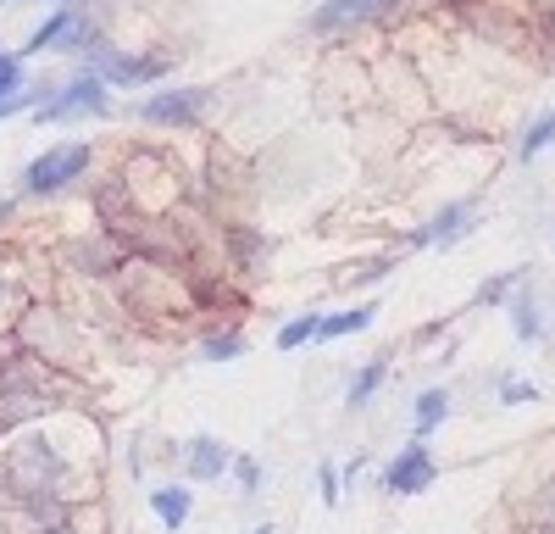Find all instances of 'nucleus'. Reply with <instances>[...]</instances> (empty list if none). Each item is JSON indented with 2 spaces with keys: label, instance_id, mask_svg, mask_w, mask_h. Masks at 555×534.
Returning a JSON list of instances; mask_svg holds the SVG:
<instances>
[{
  "label": "nucleus",
  "instance_id": "23",
  "mask_svg": "<svg viewBox=\"0 0 555 534\" xmlns=\"http://www.w3.org/2000/svg\"><path fill=\"white\" fill-rule=\"evenodd\" d=\"M528 529H555V484H544L539 501L528 507Z\"/></svg>",
  "mask_w": 555,
  "mask_h": 534
},
{
  "label": "nucleus",
  "instance_id": "24",
  "mask_svg": "<svg viewBox=\"0 0 555 534\" xmlns=\"http://www.w3.org/2000/svg\"><path fill=\"white\" fill-rule=\"evenodd\" d=\"M500 400H505V407H528V400H539V384H528V379H505V384H500Z\"/></svg>",
  "mask_w": 555,
  "mask_h": 534
},
{
  "label": "nucleus",
  "instance_id": "13",
  "mask_svg": "<svg viewBox=\"0 0 555 534\" xmlns=\"http://www.w3.org/2000/svg\"><path fill=\"white\" fill-rule=\"evenodd\" d=\"M512 329H517V340H528V345H539V340H550V329H544V301H539V290H517L512 295Z\"/></svg>",
  "mask_w": 555,
  "mask_h": 534
},
{
  "label": "nucleus",
  "instance_id": "11",
  "mask_svg": "<svg viewBox=\"0 0 555 534\" xmlns=\"http://www.w3.org/2000/svg\"><path fill=\"white\" fill-rule=\"evenodd\" d=\"M145 501H151V512H156V523L162 529H183V523H190L195 518V490L190 484H183V479H167V484H151L145 490Z\"/></svg>",
  "mask_w": 555,
  "mask_h": 534
},
{
  "label": "nucleus",
  "instance_id": "2",
  "mask_svg": "<svg viewBox=\"0 0 555 534\" xmlns=\"http://www.w3.org/2000/svg\"><path fill=\"white\" fill-rule=\"evenodd\" d=\"M12 340H17L23 356H34V363L56 368V373H73L78 368V323L67 318L62 306L28 301L17 312V323H12Z\"/></svg>",
  "mask_w": 555,
  "mask_h": 534
},
{
  "label": "nucleus",
  "instance_id": "20",
  "mask_svg": "<svg viewBox=\"0 0 555 534\" xmlns=\"http://www.w3.org/2000/svg\"><path fill=\"white\" fill-rule=\"evenodd\" d=\"M522 279H528V274H522V267H512V274H500V279H489V284H483V290L473 295V306H500V301H505V295H512V290H517Z\"/></svg>",
  "mask_w": 555,
  "mask_h": 534
},
{
  "label": "nucleus",
  "instance_id": "7",
  "mask_svg": "<svg viewBox=\"0 0 555 534\" xmlns=\"http://www.w3.org/2000/svg\"><path fill=\"white\" fill-rule=\"evenodd\" d=\"M439 484V457H434V445L428 440H405L395 462L384 468V490L389 496H423V490Z\"/></svg>",
  "mask_w": 555,
  "mask_h": 534
},
{
  "label": "nucleus",
  "instance_id": "16",
  "mask_svg": "<svg viewBox=\"0 0 555 534\" xmlns=\"http://www.w3.org/2000/svg\"><path fill=\"white\" fill-rule=\"evenodd\" d=\"M317 329H322V312H300V318H289L284 329H278L272 345L289 356V351H300V345H317Z\"/></svg>",
  "mask_w": 555,
  "mask_h": 534
},
{
  "label": "nucleus",
  "instance_id": "1",
  "mask_svg": "<svg viewBox=\"0 0 555 534\" xmlns=\"http://www.w3.org/2000/svg\"><path fill=\"white\" fill-rule=\"evenodd\" d=\"M0 496L12 507L23 501H73L78 507V462L67 457V445L56 440V429H17L7 434V452H0Z\"/></svg>",
  "mask_w": 555,
  "mask_h": 534
},
{
  "label": "nucleus",
  "instance_id": "22",
  "mask_svg": "<svg viewBox=\"0 0 555 534\" xmlns=\"http://www.w3.org/2000/svg\"><path fill=\"white\" fill-rule=\"evenodd\" d=\"M228 479L240 484V496H256V490H261V462L245 457V452H234V468H228Z\"/></svg>",
  "mask_w": 555,
  "mask_h": 534
},
{
  "label": "nucleus",
  "instance_id": "8",
  "mask_svg": "<svg viewBox=\"0 0 555 534\" xmlns=\"http://www.w3.org/2000/svg\"><path fill=\"white\" fill-rule=\"evenodd\" d=\"M400 7V0H322V7L311 12V28L317 34H350V28H366L378 23Z\"/></svg>",
  "mask_w": 555,
  "mask_h": 534
},
{
  "label": "nucleus",
  "instance_id": "15",
  "mask_svg": "<svg viewBox=\"0 0 555 534\" xmlns=\"http://www.w3.org/2000/svg\"><path fill=\"white\" fill-rule=\"evenodd\" d=\"M389 379V356H373V363H366L356 379H350V390H345V400H350V407H366V400H373L378 395V384Z\"/></svg>",
  "mask_w": 555,
  "mask_h": 534
},
{
  "label": "nucleus",
  "instance_id": "31",
  "mask_svg": "<svg viewBox=\"0 0 555 534\" xmlns=\"http://www.w3.org/2000/svg\"><path fill=\"white\" fill-rule=\"evenodd\" d=\"M0 56H7V51H0Z\"/></svg>",
  "mask_w": 555,
  "mask_h": 534
},
{
  "label": "nucleus",
  "instance_id": "30",
  "mask_svg": "<svg viewBox=\"0 0 555 534\" xmlns=\"http://www.w3.org/2000/svg\"><path fill=\"white\" fill-rule=\"evenodd\" d=\"M0 534H12V529H7V523H0Z\"/></svg>",
  "mask_w": 555,
  "mask_h": 534
},
{
  "label": "nucleus",
  "instance_id": "19",
  "mask_svg": "<svg viewBox=\"0 0 555 534\" xmlns=\"http://www.w3.org/2000/svg\"><path fill=\"white\" fill-rule=\"evenodd\" d=\"M550 145H555V112H544L539 123H528V134H522L517 151H522V162H533V156H544Z\"/></svg>",
  "mask_w": 555,
  "mask_h": 534
},
{
  "label": "nucleus",
  "instance_id": "3",
  "mask_svg": "<svg viewBox=\"0 0 555 534\" xmlns=\"http://www.w3.org/2000/svg\"><path fill=\"white\" fill-rule=\"evenodd\" d=\"M89 117H112V89L95 73H73V78L51 84V96L34 106L39 128H67V123H89Z\"/></svg>",
  "mask_w": 555,
  "mask_h": 534
},
{
  "label": "nucleus",
  "instance_id": "33",
  "mask_svg": "<svg viewBox=\"0 0 555 534\" xmlns=\"http://www.w3.org/2000/svg\"><path fill=\"white\" fill-rule=\"evenodd\" d=\"M550 28H555V23H550Z\"/></svg>",
  "mask_w": 555,
  "mask_h": 534
},
{
  "label": "nucleus",
  "instance_id": "21",
  "mask_svg": "<svg viewBox=\"0 0 555 534\" xmlns=\"http://www.w3.org/2000/svg\"><path fill=\"white\" fill-rule=\"evenodd\" d=\"M317 496H322V507H328V512L345 501V473H339L334 462H322V468H317Z\"/></svg>",
  "mask_w": 555,
  "mask_h": 534
},
{
  "label": "nucleus",
  "instance_id": "4",
  "mask_svg": "<svg viewBox=\"0 0 555 534\" xmlns=\"http://www.w3.org/2000/svg\"><path fill=\"white\" fill-rule=\"evenodd\" d=\"M89 167H95V145L89 140H62V145H44L28 167H23V195L34 201H51L62 190H73L78 178H89Z\"/></svg>",
  "mask_w": 555,
  "mask_h": 534
},
{
  "label": "nucleus",
  "instance_id": "26",
  "mask_svg": "<svg viewBox=\"0 0 555 534\" xmlns=\"http://www.w3.org/2000/svg\"><path fill=\"white\" fill-rule=\"evenodd\" d=\"M12 217H17V201H12V195H0V234L12 229Z\"/></svg>",
  "mask_w": 555,
  "mask_h": 534
},
{
  "label": "nucleus",
  "instance_id": "17",
  "mask_svg": "<svg viewBox=\"0 0 555 534\" xmlns=\"http://www.w3.org/2000/svg\"><path fill=\"white\" fill-rule=\"evenodd\" d=\"M201 356L206 363H234V356H245V334L240 329H211L201 340Z\"/></svg>",
  "mask_w": 555,
  "mask_h": 534
},
{
  "label": "nucleus",
  "instance_id": "5",
  "mask_svg": "<svg viewBox=\"0 0 555 534\" xmlns=\"http://www.w3.org/2000/svg\"><path fill=\"white\" fill-rule=\"evenodd\" d=\"M211 112V89L206 84H183V89H151L139 101V123L145 128H201Z\"/></svg>",
  "mask_w": 555,
  "mask_h": 534
},
{
  "label": "nucleus",
  "instance_id": "10",
  "mask_svg": "<svg viewBox=\"0 0 555 534\" xmlns=\"http://www.w3.org/2000/svg\"><path fill=\"white\" fill-rule=\"evenodd\" d=\"M478 206L473 201H450L444 212H434V223H423V229L411 234V245H461L473 229H478Z\"/></svg>",
  "mask_w": 555,
  "mask_h": 534
},
{
  "label": "nucleus",
  "instance_id": "27",
  "mask_svg": "<svg viewBox=\"0 0 555 534\" xmlns=\"http://www.w3.org/2000/svg\"><path fill=\"white\" fill-rule=\"evenodd\" d=\"M250 534H272V523H256V529H250Z\"/></svg>",
  "mask_w": 555,
  "mask_h": 534
},
{
  "label": "nucleus",
  "instance_id": "32",
  "mask_svg": "<svg viewBox=\"0 0 555 534\" xmlns=\"http://www.w3.org/2000/svg\"><path fill=\"white\" fill-rule=\"evenodd\" d=\"M0 440H7V434H0Z\"/></svg>",
  "mask_w": 555,
  "mask_h": 534
},
{
  "label": "nucleus",
  "instance_id": "25",
  "mask_svg": "<svg viewBox=\"0 0 555 534\" xmlns=\"http://www.w3.org/2000/svg\"><path fill=\"white\" fill-rule=\"evenodd\" d=\"M23 306H28V301H23V290L12 284V274H7V267H0V318H17Z\"/></svg>",
  "mask_w": 555,
  "mask_h": 534
},
{
  "label": "nucleus",
  "instance_id": "29",
  "mask_svg": "<svg viewBox=\"0 0 555 534\" xmlns=\"http://www.w3.org/2000/svg\"><path fill=\"white\" fill-rule=\"evenodd\" d=\"M528 534H555V529H528Z\"/></svg>",
  "mask_w": 555,
  "mask_h": 534
},
{
  "label": "nucleus",
  "instance_id": "18",
  "mask_svg": "<svg viewBox=\"0 0 555 534\" xmlns=\"http://www.w3.org/2000/svg\"><path fill=\"white\" fill-rule=\"evenodd\" d=\"M34 78H28V62L17 56V51H7L0 56V101H12V96H23Z\"/></svg>",
  "mask_w": 555,
  "mask_h": 534
},
{
  "label": "nucleus",
  "instance_id": "14",
  "mask_svg": "<svg viewBox=\"0 0 555 534\" xmlns=\"http://www.w3.org/2000/svg\"><path fill=\"white\" fill-rule=\"evenodd\" d=\"M411 418H416V434H411V440H428V434L450 418V390H439V384L423 390V395H416V412H411Z\"/></svg>",
  "mask_w": 555,
  "mask_h": 534
},
{
  "label": "nucleus",
  "instance_id": "6",
  "mask_svg": "<svg viewBox=\"0 0 555 534\" xmlns=\"http://www.w3.org/2000/svg\"><path fill=\"white\" fill-rule=\"evenodd\" d=\"M95 39H101L95 23H89L78 7H56L51 17H44V23L28 34V44H23L17 56H23V62H28V56H51V51H73V56H83Z\"/></svg>",
  "mask_w": 555,
  "mask_h": 534
},
{
  "label": "nucleus",
  "instance_id": "9",
  "mask_svg": "<svg viewBox=\"0 0 555 534\" xmlns=\"http://www.w3.org/2000/svg\"><path fill=\"white\" fill-rule=\"evenodd\" d=\"M228 468H234V452L217 434H195L183 445V484H222Z\"/></svg>",
  "mask_w": 555,
  "mask_h": 534
},
{
  "label": "nucleus",
  "instance_id": "12",
  "mask_svg": "<svg viewBox=\"0 0 555 534\" xmlns=\"http://www.w3.org/2000/svg\"><path fill=\"white\" fill-rule=\"evenodd\" d=\"M373 318H378V301H356V306L334 312V318H322L317 345H334V340H350V334H361V329H373Z\"/></svg>",
  "mask_w": 555,
  "mask_h": 534
},
{
  "label": "nucleus",
  "instance_id": "28",
  "mask_svg": "<svg viewBox=\"0 0 555 534\" xmlns=\"http://www.w3.org/2000/svg\"><path fill=\"white\" fill-rule=\"evenodd\" d=\"M39 7H67V0H39Z\"/></svg>",
  "mask_w": 555,
  "mask_h": 534
}]
</instances>
